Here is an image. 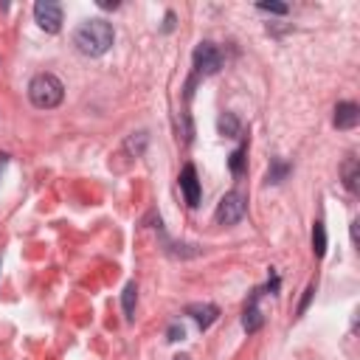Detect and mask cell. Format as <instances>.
<instances>
[{
    "instance_id": "obj_11",
    "label": "cell",
    "mask_w": 360,
    "mask_h": 360,
    "mask_svg": "<svg viewBox=\"0 0 360 360\" xmlns=\"http://www.w3.org/2000/svg\"><path fill=\"white\" fill-rule=\"evenodd\" d=\"M217 130H220V135H225V138H239V135H243V124H239V118H236L234 113H223V115L217 118Z\"/></svg>"
},
{
    "instance_id": "obj_1",
    "label": "cell",
    "mask_w": 360,
    "mask_h": 360,
    "mask_svg": "<svg viewBox=\"0 0 360 360\" xmlns=\"http://www.w3.org/2000/svg\"><path fill=\"white\" fill-rule=\"evenodd\" d=\"M113 40H115L113 25L107 20H102V17L79 23V28L74 32V45L85 56H102V54H107L113 48Z\"/></svg>"
},
{
    "instance_id": "obj_22",
    "label": "cell",
    "mask_w": 360,
    "mask_h": 360,
    "mask_svg": "<svg viewBox=\"0 0 360 360\" xmlns=\"http://www.w3.org/2000/svg\"><path fill=\"white\" fill-rule=\"evenodd\" d=\"M357 225H360V223L352 220V243H355V245H357Z\"/></svg>"
},
{
    "instance_id": "obj_4",
    "label": "cell",
    "mask_w": 360,
    "mask_h": 360,
    "mask_svg": "<svg viewBox=\"0 0 360 360\" xmlns=\"http://www.w3.org/2000/svg\"><path fill=\"white\" fill-rule=\"evenodd\" d=\"M245 212H248V197H245L243 192L234 189V192H228V194L220 200L214 220H217L220 225H236L239 220L245 217Z\"/></svg>"
},
{
    "instance_id": "obj_6",
    "label": "cell",
    "mask_w": 360,
    "mask_h": 360,
    "mask_svg": "<svg viewBox=\"0 0 360 360\" xmlns=\"http://www.w3.org/2000/svg\"><path fill=\"white\" fill-rule=\"evenodd\" d=\"M177 183H180V192H183L189 208H197L200 205V180H197V169L192 164L183 166V172H180V177H177Z\"/></svg>"
},
{
    "instance_id": "obj_12",
    "label": "cell",
    "mask_w": 360,
    "mask_h": 360,
    "mask_svg": "<svg viewBox=\"0 0 360 360\" xmlns=\"http://www.w3.org/2000/svg\"><path fill=\"white\" fill-rule=\"evenodd\" d=\"M290 172H293V164H287L282 158H273V161H270V169H267V183H273V186L284 183Z\"/></svg>"
},
{
    "instance_id": "obj_5",
    "label": "cell",
    "mask_w": 360,
    "mask_h": 360,
    "mask_svg": "<svg viewBox=\"0 0 360 360\" xmlns=\"http://www.w3.org/2000/svg\"><path fill=\"white\" fill-rule=\"evenodd\" d=\"M34 20L43 32L56 34L63 28V6L54 3V0H37L34 3Z\"/></svg>"
},
{
    "instance_id": "obj_10",
    "label": "cell",
    "mask_w": 360,
    "mask_h": 360,
    "mask_svg": "<svg viewBox=\"0 0 360 360\" xmlns=\"http://www.w3.org/2000/svg\"><path fill=\"white\" fill-rule=\"evenodd\" d=\"M341 177H344V186L352 194H357V189H360V161L357 158H346L344 166H341Z\"/></svg>"
},
{
    "instance_id": "obj_18",
    "label": "cell",
    "mask_w": 360,
    "mask_h": 360,
    "mask_svg": "<svg viewBox=\"0 0 360 360\" xmlns=\"http://www.w3.org/2000/svg\"><path fill=\"white\" fill-rule=\"evenodd\" d=\"M183 338H186V329H183V324H172V326L166 329V341L177 344V341H183Z\"/></svg>"
},
{
    "instance_id": "obj_2",
    "label": "cell",
    "mask_w": 360,
    "mask_h": 360,
    "mask_svg": "<svg viewBox=\"0 0 360 360\" xmlns=\"http://www.w3.org/2000/svg\"><path fill=\"white\" fill-rule=\"evenodd\" d=\"M28 99H32V104L40 107V110H54L65 99V85L54 74H37L32 82H28Z\"/></svg>"
},
{
    "instance_id": "obj_19",
    "label": "cell",
    "mask_w": 360,
    "mask_h": 360,
    "mask_svg": "<svg viewBox=\"0 0 360 360\" xmlns=\"http://www.w3.org/2000/svg\"><path fill=\"white\" fill-rule=\"evenodd\" d=\"M313 295H315V284H307V290H304V298H302V304H298V310H295V315L302 318L304 313H307V307H310V302H313Z\"/></svg>"
},
{
    "instance_id": "obj_23",
    "label": "cell",
    "mask_w": 360,
    "mask_h": 360,
    "mask_svg": "<svg viewBox=\"0 0 360 360\" xmlns=\"http://www.w3.org/2000/svg\"><path fill=\"white\" fill-rule=\"evenodd\" d=\"M6 164V155H0V166H3Z\"/></svg>"
},
{
    "instance_id": "obj_8",
    "label": "cell",
    "mask_w": 360,
    "mask_h": 360,
    "mask_svg": "<svg viewBox=\"0 0 360 360\" xmlns=\"http://www.w3.org/2000/svg\"><path fill=\"white\" fill-rule=\"evenodd\" d=\"M333 124L338 130H355L360 124V107L355 102H341L335 107V118H333Z\"/></svg>"
},
{
    "instance_id": "obj_15",
    "label": "cell",
    "mask_w": 360,
    "mask_h": 360,
    "mask_svg": "<svg viewBox=\"0 0 360 360\" xmlns=\"http://www.w3.org/2000/svg\"><path fill=\"white\" fill-rule=\"evenodd\" d=\"M146 144H149V133H133L127 141H124V149H127V153L133 155V158H141L144 155V149H146Z\"/></svg>"
},
{
    "instance_id": "obj_13",
    "label": "cell",
    "mask_w": 360,
    "mask_h": 360,
    "mask_svg": "<svg viewBox=\"0 0 360 360\" xmlns=\"http://www.w3.org/2000/svg\"><path fill=\"white\" fill-rule=\"evenodd\" d=\"M245 155H248V144H239L234 153L228 155V169L234 177H243L245 175Z\"/></svg>"
},
{
    "instance_id": "obj_17",
    "label": "cell",
    "mask_w": 360,
    "mask_h": 360,
    "mask_svg": "<svg viewBox=\"0 0 360 360\" xmlns=\"http://www.w3.org/2000/svg\"><path fill=\"white\" fill-rule=\"evenodd\" d=\"M256 9H259V12H267V14H287V12H290L287 3H265V0H262V3H256Z\"/></svg>"
},
{
    "instance_id": "obj_20",
    "label": "cell",
    "mask_w": 360,
    "mask_h": 360,
    "mask_svg": "<svg viewBox=\"0 0 360 360\" xmlns=\"http://www.w3.org/2000/svg\"><path fill=\"white\" fill-rule=\"evenodd\" d=\"M172 28H175V12H166V23H164V32L169 34Z\"/></svg>"
},
{
    "instance_id": "obj_24",
    "label": "cell",
    "mask_w": 360,
    "mask_h": 360,
    "mask_svg": "<svg viewBox=\"0 0 360 360\" xmlns=\"http://www.w3.org/2000/svg\"><path fill=\"white\" fill-rule=\"evenodd\" d=\"M175 360H189V357H175Z\"/></svg>"
},
{
    "instance_id": "obj_7",
    "label": "cell",
    "mask_w": 360,
    "mask_h": 360,
    "mask_svg": "<svg viewBox=\"0 0 360 360\" xmlns=\"http://www.w3.org/2000/svg\"><path fill=\"white\" fill-rule=\"evenodd\" d=\"M259 298H262V293L254 290V293H251V302H248V307H245V313H243V329H245L248 335L259 333L262 324H265V315H262V310H259Z\"/></svg>"
},
{
    "instance_id": "obj_14",
    "label": "cell",
    "mask_w": 360,
    "mask_h": 360,
    "mask_svg": "<svg viewBox=\"0 0 360 360\" xmlns=\"http://www.w3.org/2000/svg\"><path fill=\"white\" fill-rule=\"evenodd\" d=\"M135 304H138V284L130 282V284L124 287V293H122V307H124V318H127V321L135 318Z\"/></svg>"
},
{
    "instance_id": "obj_9",
    "label": "cell",
    "mask_w": 360,
    "mask_h": 360,
    "mask_svg": "<svg viewBox=\"0 0 360 360\" xmlns=\"http://www.w3.org/2000/svg\"><path fill=\"white\" fill-rule=\"evenodd\" d=\"M186 315H192L194 324L205 333V329L220 318V307H217V304H189V307H186Z\"/></svg>"
},
{
    "instance_id": "obj_21",
    "label": "cell",
    "mask_w": 360,
    "mask_h": 360,
    "mask_svg": "<svg viewBox=\"0 0 360 360\" xmlns=\"http://www.w3.org/2000/svg\"><path fill=\"white\" fill-rule=\"evenodd\" d=\"M99 9H118V0H113V3L110 0H99Z\"/></svg>"
},
{
    "instance_id": "obj_3",
    "label": "cell",
    "mask_w": 360,
    "mask_h": 360,
    "mask_svg": "<svg viewBox=\"0 0 360 360\" xmlns=\"http://www.w3.org/2000/svg\"><path fill=\"white\" fill-rule=\"evenodd\" d=\"M192 63H194V76H212L223 68V51L214 43H197L194 54H192Z\"/></svg>"
},
{
    "instance_id": "obj_25",
    "label": "cell",
    "mask_w": 360,
    "mask_h": 360,
    "mask_svg": "<svg viewBox=\"0 0 360 360\" xmlns=\"http://www.w3.org/2000/svg\"><path fill=\"white\" fill-rule=\"evenodd\" d=\"M0 270H3V265H0Z\"/></svg>"
},
{
    "instance_id": "obj_16",
    "label": "cell",
    "mask_w": 360,
    "mask_h": 360,
    "mask_svg": "<svg viewBox=\"0 0 360 360\" xmlns=\"http://www.w3.org/2000/svg\"><path fill=\"white\" fill-rule=\"evenodd\" d=\"M313 251H315L318 259L326 256V228H324V220L313 223Z\"/></svg>"
}]
</instances>
